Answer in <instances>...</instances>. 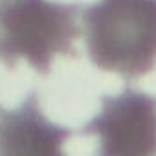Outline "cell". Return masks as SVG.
I'll list each match as a JSON object with an SVG mask.
<instances>
[{
    "label": "cell",
    "instance_id": "obj_1",
    "mask_svg": "<svg viewBox=\"0 0 156 156\" xmlns=\"http://www.w3.org/2000/svg\"><path fill=\"white\" fill-rule=\"evenodd\" d=\"M88 57L125 79L147 75L156 51L154 0H99L79 11Z\"/></svg>",
    "mask_w": 156,
    "mask_h": 156
},
{
    "label": "cell",
    "instance_id": "obj_2",
    "mask_svg": "<svg viewBox=\"0 0 156 156\" xmlns=\"http://www.w3.org/2000/svg\"><path fill=\"white\" fill-rule=\"evenodd\" d=\"M77 4L51 0H0V59L15 66L24 59L35 72L50 73L57 55H72L79 35Z\"/></svg>",
    "mask_w": 156,
    "mask_h": 156
},
{
    "label": "cell",
    "instance_id": "obj_3",
    "mask_svg": "<svg viewBox=\"0 0 156 156\" xmlns=\"http://www.w3.org/2000/svg\"><path fill=\"white\" fill-rule=\"evenodd\" d=\"M85 134H96L105 156H149L156 141L154 98L134 88L103 96L101 110L88 121Z\"/></svg>",
    "mask_w": 156,
    "mask_h": 156
},
{
    "label": "cell",
    "instance_id": "obj_4",
    "mask_svg": "<svg viewBox=\"0 0 156 156\" xmlns=\"http://www.w3.org/2000/svg\"><path fill=\"white\" fill-rule=\"evenodd\" d=\"M72 130L51 123L41 110L37 92L0 114V154H61Z\"/></svg>",
    "mask_w": 156,
    "mask_h": 156
},
{
    "label": "cell",
    "instance_id": "obj_5",
    "mask_svg": "<svg viewBox=\"0 0 156 156\" xmlns=\"http://www.w3.org/2000/svg\"><path fill=\"white\" fill-rule=\"evenodd\" d=\"M0 114H2V110H0Z\"/></svg>",
    "mask_w": 156,
    "mask_h": 156
}]
</instances>
